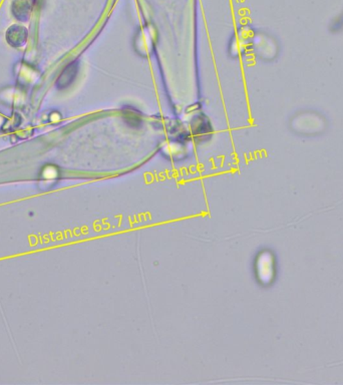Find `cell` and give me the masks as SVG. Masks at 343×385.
<instances>
[{"instance_id":"obj_4","label":"cell","mask_w":343,"mask_h":385,"mask_svg":"<svg viewBox=\"0 0 343 385\" xmlns=\"http://www.w3.org/2000/svg\"><path fill=\"white\" fill-rule=\"evenodd\" d=\"M330 30L333 34H340V32H343V12L333 19Z\"/></svg>"},{"instance_id":"obj_1","label":"cell","mask_w":343,"mask_h":385,"mask_svg":"<svg viewBox=\"0 0 343 385\" xmlns=\"http://www.w3.org/2000/svg\"><path fill=\"white\" fill-rule=\"evenodd\" d=\"M34 0H14L12 3V14L19 21H27L31 14Z\"/></svg>"},{"instance_id":"obj_2","label":"cell","mask_w":343,"mask_h":385,"mask_svg":"<svg viewBox=\"0 0 343 385\" xmlns=\"http://www.w3.org/2000/svg\"><path fill=\"white\" fill-rule=\"evenodd\" d=\"M6 40L14 47H19L25 45L27 40V32L23 27L14 25L10 27L6 34Z\"/></svg>"},{"instance_id":"obj_3","label":"cell","mask_w":343,"mask_h":385,"mask_svg":"<svg viewBox=\"0 0 343 385\" xmlns=\"http://www.w3.org/2000/svg\"><path fill=\"white\" fill-rule=\"evenodd\" d=\"M261 260H262L265 265L262 266L260 264L261 275H262L264 280H270L274 273L273 259H272V257L269 256V255H264V256H262V258H261Z\"/></svg>"}]
</instances>
